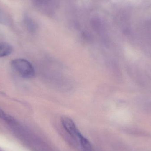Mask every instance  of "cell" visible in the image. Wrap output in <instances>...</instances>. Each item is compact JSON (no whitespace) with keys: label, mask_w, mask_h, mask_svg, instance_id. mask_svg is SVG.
Segmentation results:
<instances>
[{"label":"cell","mask_w":151,"mask_h":151,"mask_svg":"<svg viewBox=\"0 0 151 151\" xmlns=\"http://www.w3.org/2000/svg\"><path fill=\"white\" fill-rule=\"evenodd\" d=\"M25 21L27 30L32 32H34L36 30V24L30 18L27 17H26Z\"/></svg>","instance_id":"obj_4"},{"label":"cell","mask_w":151,"mask_h":151,"mask_svg":"<svg viewBox=\"0 0 151 151\" xmlns=\"http://www.w3.org/2000/svg\"><path fill=\"white\" fill-rule=\"evenodd\" d=\"M13 48L10 44L7 43L0 44V58L4 57L11 55Z\"/></svg>","instance_id":"obj_3"},{"label":"cell","mask_w":151,"mask_h":151,"mask_svg":"<svg viewBox=\"0 0 151 151\" xmlns=\"http://www.w3.org/2000/svg\"><path fill=\"white\" fill-rule=\"evenodd\" d=\"M7 19L4 14L0 11V24H6L7 23Z\"/></svg>","instance_id":"obj_5"},{"label":"cell","mask_w":151,"mask_h":151,"mask_svg":"<svg viewBox=\"0 0 151 151\" xmlns=\"http://www.w3.org/2000/svg\"><path fill=\"white\" fill-rule=\"evenodd\" d=\"M61 122L64 128L72 137L79 141L83 136L70 118L66 116L63 117L61 119Z\"/></svg>","instance_id":"obj_2"},{"label":"cell","mask_w":151,"mask_h":151,"mask_svg":"<svg viewBox=\"0 0 151 151\" xmlns=\"http://www.w3.org/2000/svg\"><path fill=\"white\" fill-rule=\"evenodd\" d=\"M12 68L23 78L31 79L35 75V71L32 64L24 59H16L11 63Z\"/></svg>","instance_id":"obj_1"}]
</instances>
